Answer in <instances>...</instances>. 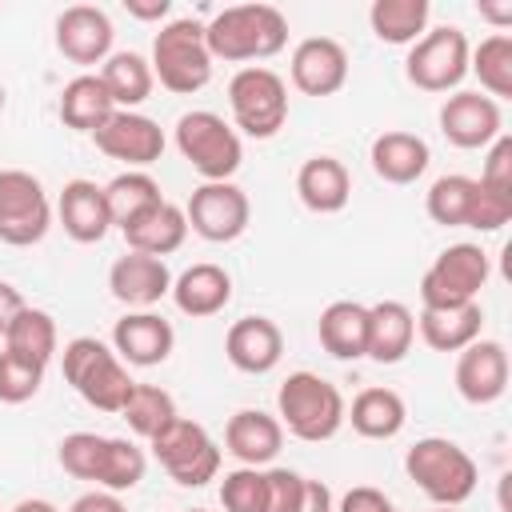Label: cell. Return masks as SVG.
I'll list each match as a JSON object with an SVG mask.
<instances>
[{"instance_id": "6da1fadb", "label": "cell", "mask_w": 512, "mask_h": 512, "mask_svg": "<svg viewBox=\"0 0 512 512\" xmlns=\"http://www.w3.org/2000/svg\"><path fill=\"white\" fill-rule=\"evenodd\" d=\"M204 44L212 60H268L288 44V20L276 4H232L204 24Z\"/></svg>"}, {"instance_id": "7a4b0ae2", "label": "cell", "mask_w": 512, "mask_h": 512, "mask_svg": "<svg viewBox=\"0 0 512 512\" xmlns=\"http://www.w3.org/2000/svg\"><path fill=\"white\" fill-rule=\"evenodd\" d=\"M404 472L408 480L440 508H456L464 504L472 492H476V460L456 444V440H444V436H424L408 448L404 456Z\"/></svg>"}, {"instance_id": "3957f363", "label": "cell", "mask_w": 512, "mask_h": 512, "mask_svg": "<svg viewBox=\"0 0 512 512\" xmlns=\"http://www.w3.org/2000/svg\"><path fill=\"white\" fill-rule=\"evenodd\" d=\"M344 408L348 404H344L340 388L316 372H292L276 392L280 428H288L296 440H308V444L332 440L344 424Z\"/></svg>"}, {"instance_id": "277c9868", "label": "cell", "mask_w": 512, "mask_h": 512, "mask_svg": "<svg viewBox=\"0 0 512 512\" xmlns=\"http://www.w3.org/2000/svg\"><path fill=\"white\" fill-rule=\"evenodd\" d=\"M64 380L80 392L84 404L100 412H120L136 388L124 360L96 336H76L64 344Z\"/></svg>"}, {"instance_id": "5b68a950", "label": "cell", "mask_w": 512, "mask_h": 512, "mask_svg": "<svg viewBox=\"0 0 512 512\" xmlns=\"http://www.w3.org/2000/svg\"><path fill=\"white\" fill-rule=\"evenodd\" d=\"M152 76L176 92V96H192L212 80V52L204 44V24L192 16L168 20L156 40H152Z\"/></svg>"}, {"instance_id": "8992f818", "label": "cell", "mask_w": 512, "mask_h": 512, "mask_svg": "<svg viewBox=\"0 0 512 512\" xmlns=\"http://www.w3.org/2000/svg\"><path fill=\"white\" fill-rule=\"evenodd\" d=\"M176 148L204 180H232L244 160L236 128L208 108H192L176 120Z\"/></svg>"}, {"instance_id": "52a82bcc", "label": "cell", "mask_w": 512, "mask_h": 512, "mask_svg": "<svg viewBox=\"0 0 512 512\" xmlns=\"http://www.w3.org/2000/svg\"><path fill=\"white\" fill-rule=\"evenodd\" d=\"M228 108L244 136L268 140L288 120V84L272 68L248 64L228 80Z\"/></svg>"}, {"instance_id": "ba28073f", "label": "cell", "mask_w": 512, "mask_h": 512, "mask_svg": "<svg viewBox=\"0 0 512 512\" xmlns=\"http://www.w3.org/2000/svg\"><path fill=\"white\" fill-rule=\"evenodd\" d=\"M152 456L156 464L180 484V488H204L208 480L220 476V448L208 436L204 424L176 416L168 428H160L152 440Z\"/></svg>"}, {"instance_id": "9c48e42d", "label": "cell", "mask_w": 512, "mask_h": 512, "mask_svg": "<svg viewBox=\"0 0 512 512\" xmlns=\"http://www.w3.org/2000/svg\"><path fill=\"white\" fill-rule=\"evenodd\" d=\"M488 252L480 244H448L420 276V308H460L488 284Z\"/></svg>"}, {"instance_id": "30bf717a", "label": "cell", "mask_w": 512, "mask_h": 512, "mask_svg": "<svg viewBox=\"0 0 512 512\" xmlns=\"http://www.w3.org/2000/svg\"><path fill=\"white\" fill-rule=\"evenodd\" d=\"M52 228V204L44 196V184L24 168L0 172V240L12 248L40 244Z\"/></svg>"}, {"instance_id": "8fae6325", "label": "cell", "mask_w": 512, "mask_h": 512, "mask_svg": "<svg viewBox=\"0 0 512 512\" xmlns=\"http://www.w3.org/2000/svg\"><path fill=\"white\" fill-rule=\"evenodd\" d=\"M468 56H472L468 36L456 24H444V28L424 32L412 44V52L404 60V76L420 92H448L468 76Z\"/></svg>"}, {"instance_id": "7c38bea8", "label": "cell", "mask_w": 512, "mask_h": 512, "mask_svg": "<svg viewBox=\"0 0 512 512\" xmlns=\"http://www.w3.org/2000/svg\"><path fill=\"white\" fill-rule=\"evenodd\" d=\"M184 216L200 240L232 244L236 236H244V228L252 220V204H248V192L236 188L232 180H204L200 188H192Z\"/></svg>"}, {"instance_id": "4fadbf2b", "label": "cell", "mask_w": 512, "mask_h": 512, "mask_svg": "<svg viewBox=\"0 0 512 512\" xmlns=\"http://www.w3.org/2000/svg\"><path fill=\"white\" fill-rule=\"evenodd\" d=\"M92 144L108 156V160H120L128 168H148L164 156V132L152 116L144 112H124L116 108L96 132H92Z\"/></svg>"}, {"instance_id": "5bb4252c", "label": "cell", "mask_w": 512, "mask_h": 512, "mask_svg": "<svg viewBox=\"0 0 512 512\" xmlns=\"http://www.w3.org/2000/svg\"><path fill=\"white\" fill-rule=\"evenodd\" d=\"M440 132L456 148H488L504 132L500 104L484 92H452L440 104Z\"/></svg>"}, {"instance_id": "9a60e30c", "label": "cell", "mask_w": 512, "mask_h": 512, "mask_svg": "<svg viewBox=\"0 0 512 512\" xmlns=\"http://www.w3.org/2000/svg\"><path fill=\"white\" fill-rule=\"evenodd\" d=\"M112 20L96 4H68L56 16V48L72 64H104L112 56Z\"/></svg>"}, {"instance_id": "2e32d148", "label": "cell", "mask_w": 512, "mask_h": 512, "mask_svg": "<svg viewBox=\"0 0 512 512\" xmlns=\"http://www.w3.org/2000/svg\"><path fill=\"white\" fill-rule=\"evenodd\" d=\"M292 84L304 96H332L348 84V52L332 36H308L292 52Z\"/></svg>"}, {"instance_id": "e0dca14e", "label": "cell", "mask_w": 512, "mask_h": 512, "mask_svg": "<svg viewBox=\"0 0 512 512\" xmlns=\"http://www.w3.org/2000/svg\"><path fill=\"white\" fill-rule=\"evenodd\" d=\"M108 288L120 304L148 312L152 304H160L172 292V272L160 256H144V252H124L112 268H108Z\"/></svg>"}, {"instance_id": "ac0fdd59", "label": "cell", "mask_w": 512, "mask_h": 512, "mask_svg": "<svg viewBox=\"0 0 512 512\" xmlns=\"http://www.w3.org/2000/svg\"><path fill=\"white\" fill-rule=\"evenodd\" d=\"M508 388V352L500 340H472L456 360V392L468 404H492Z\"/></svg>"}, {"instance_id": "d6986e66", "label": "cell", "mask_w": 512, "mask_h": 512, "mask_svg": "<svg viewBox=\"0 0 512 512\" xmlns=\"http://www.w3.org/2000/svg\"><path fill=\"white\" fill-rule=\"evenodd\" d=\"M172 344H176V332L172 324L160 316V312H128L124 320H116L112 328V352L124 360V364H136V368H152V364H164L172 356Z\"/></svg>"}, {"instance_id": "ffe728a7", "label": "cell", "mask_w": 512, "mask_h": 512, "mask_svg": "<svg viewBox=\"0 0 512 512\" xmlns=\"http://www.w3.org/2000/svg\"><path fill=\"white\" fill-rule=\"evenodd\" d=\"M224 352H228L232 368H240L248 376H264L284 356V332L268 316H240L224 336Z\"/></svg>"}, {"instance_id": "44dd1931", "label": "cell", "mask_w": 512, "mask_h": 512, "mask_svg": "<svg viewBox=\"0 0 512 512\" xmlns=\"http://www.w3.org/2000/svg\"><path fill=\"white\" fill-rule=\"evenodd\" d=\"M56 216L64 224V232L76 240V244H96L108 236L112 228V216H108V200H104V184L96 180H68L60 188V200H56Z\"/></svg>"}, {"instance_id": "7402d4cb", "label": "cell", "mask_w": 512, "mask_h": 512, "mask_svg": "<svg viewBox=\"0 0 512 512\" xmlns=\"http://www.w3.org/2000/svg\"><path fill=\"white\" fill-rule=\"evenodd\" d=\"M224 448L244 464V468H260L272 464L284 448V428L276 416L260 412V408H240L228 416L224 424Z\"/></svg>"}, {"instance_id": "603a6c76", "label": "cell", "mask_w": 512, "mask_h": 512, "mask_svg": "<svg viewBox=\"0 0 512 512\" xmlns=\"http://www.w3.org/2000/svg\"><path fill=\"white\" fill-rule=\"evenodd\" d=\"M120 232H124V240H128V252H144V256H160V260H164L168 252H176V248L184 244V236H188V216H184L180 204L160 200V204L144 208L140 216H132Z\"/></svg>"}, {"instance_id": "cb8c5ba5", "label": "cell", "mask_w": 512, "mask_h": 512, "mask_svg": "<svg viewBox=\"0 0 512 512\" xmlns=\"http://www.w3.org/2000/svg\"><path fill=\"white\" fill-rule=\"evenodd\" d=\"M416 340V316L400 300H380L368 308V348L364 356L376 364H400L412 352Z\"/></svg>"}, {"instance_id": "d4e9b609", "label": "cell", "mask_w": 512, "mask_h": 512, "mask_svg": "<svg viewBox=\"0 0 512 512\" xmlns=\"http://www.w3.org/2000/svg\"><path fill=\"white\" fill-rule=\"evenodd\" d=\"M296 196L308 212L332 216L352 200V176L336 156H312L296 172Z\"/></svg>"}, {"instance_id": "484cf974", "label": "cell", "mask_w": 512, "mask_h": 512, "mask_svg": "<svg viewBox=\"0 0 512 512\" xmlns=\"http://www.w3.org/2000/svg\"><path fill=\"white\" fill-rule=\"evenodd\" d=\"M172 300L184 316L192 320H204V316H216L224 312V304L232 300V276L220 268V264H192L184 268L176 280H172Z\"/></svg>"}, {"instance_id": "4316f807", "label": "cell", "mask_w": 512, "mask_h": 512, "mask_svg": "<svg viewBox=\"0 0 512 512\" xmlns=\"http://www.w3.org/2000/svg\"><path fill=\"white\" fill-rule=\"evenodd\" d=\"M368 160L384 184H416L424 176L432 152L416 132H380L368 148Z\"/></svg>"}, {"instance_id": "83f0119b", "label": "cell", "mask_w": 512, "mask_h": 512, "mask_svg": "<svg viewBox=\"0 0 512 512\" xmlns=\"http://www.w3.org/2000/svg\"><path fill=\"white\" fill-rule=\"evenodd\" d=\"M484 328V312L480 304H460V308H420L416 316V332L432 352H460L472 340H480Z\"/></svg>"}, {"instance_id": "f1b7e54d", "label": "cell", "mask_w": 512, "mask_h": 512, "mask_svg": "<svg viewBox=\"0 0 512 512\" xmlns=\"http://www.w3.org/2000/svg\"><path fill=\"white\" fill-rule=\"evenodd\" d=\"M320 348L336 360H360L368 348V308L356 300H336L320 312L316 324Z\"/></svg>"}, {"instance_id": "f546056e", "label": "cell", "mask_w": 512, "mask_h": 512, "mask_svg": "<svg viewBox=\"0 0 512 512\" xmlns=\"http://www.w3.org/2000/svg\"><path fill=\"white\" fill-rule=\"evenodd\" d=\"M344 420H352V428L364 440H392L404 428L408 408H404L400 392H392V388H364V392H356L352 408H344Z\"/></svg>"}, {"instance_id": "4dcf8cb0", "label": "cell", "mask_w": 512, "mask_h": 512, "mask_svg": "<svg viewBox=\"0 0 512 512\" xmlns=\"http://www.w3.org/2000/svg\"><path fill=\"white\" fill-rule=\"evenodd\" d=\"M112 112H116V104H112L104 80L92 76V72L68 80L64 92H60V120H64L68 128H76V132H88V136H92Z\"/></svg>"}, {"instance_id": "1f68e13d", "label": "cell", "mask_w": 512, "mask_h": 512, "mask_svg": "<svg viewBox=\"0 0 512 512\" xmlns=\"http://www.w3.org/2000/svg\"><path fill=\"white\" fill-rule=\"evenodd\" d=\"M100 80H104L112 104L124 112H136V104H144L152 96V84H156L152 64L140 52H112L100 68Z\"/></svg>"}, {"instance_id": "d6a6232c", "label": "cell", "mask_w": 512, "mask_h": 512, "mask_svg": "<svg viewBox=\"0 0 512 512\" xmlns=\"http://www.w3.org/2000/svg\"><path fill=\"white\" fill-rule=\"evenodd\" d=\"M4 352H12L16 360H28L36 368H48V360L56 356V320L44 308L24 304V312L4 332Z\"/></svg>"}, {"instance_id": "836d02e7", "label": "cell", "mask_w": 512, "mask_h": 512, "mask_svg": "<svg viewBox=\"0 0 512 512\" xmlns=\"http://www.w3.org/2000/svg\"><path fill=\"white\" fill-rule=\"evenodd\" d=\"M428 16V0H376L368 8V24L384 44H416L428 32Z\"/></svg>"}, {"instance_id": "e575fe53", "label": "cell", "mask_w": 512, "mask_h": 512, "mask_svg": "<svg viewBox=\"0 0 512 512\" xmlns=\"http://www.w3.org/2000/svg\"><path fill=\"white\" fill-rule=\"evenodd\" d=\"M468 72L480 76L484 96L508 100V96H512V36H508V32L484 36V40L472 48V56H468Z\"/></svg>"}, {"instance_id": "d590c367", "label": "cell", "mask_w": 512, "mask_h": 512, "mask_svg": "<svg viewBox=\"0 0 512 512\" xmlns=\"http://www.w3.org/2000/svg\"><path fill=\"white\" fill-rule=\"evenodd\" d=\"M104 200H108V216H112V224L124 228L132 216H140L144 208L160 204L164 196H160V184H156L148 172L128 168V172H120V176H112V180L104 184Z\"/></svg>"}, {"instance_id": "8d00e7d4", "label": "cell", "mask_w": 512, "mask_h": 512, "mask_svg": "<svg viewBox=\"0 0 512 512\" xmlns=\"http://www.w3.org/2000/svg\"><path fill=\"white\" fill-rule=\"evenodd\" d=\"M144 468H148V456L140 444L124 440V436H108L104 444V460H100V472H96V484L104 492H132L140 480H144Z\"/></svg>"}, {"instance_id": "74e56055", "label": "cell", "mask_w": 512, "mask_h": 512, "mask_svg": "<svg viewBox=\"0 0 512 512\" xmlns=\"http://www.w3.org/2000/svg\"><path fill=\"white\" fill-rule=\"evenodd\" d=\"M120 416L128 420V428H132L136 436L152 440V436H156L160 428H168L180 412H176V400H172L164 388H156V384H136L132 396L124 400Z\"/></svg>"}, {"instance_id": "f35d334b", "label": "cell", "mask_w": 512, "mask_h": 512, "mask_svg": "<svg viewBox=\"0 0 512 512\" xmlns=\"http://www.w3.org/2000/svg\"><path fill=\"white\" fill-rule=\"evenodd\" d=\"M472 176H460V172H448V176H440L432 188H428V196H424V208H428V216L436 220V224H444V228H464V216H468V200H472Z\"/></svg>"}, {"instance_id": "ab89813d", "label": "cell", "mask_w": 512, "mask_h": 512, "mask_svg": "<svg viewBox=\"0 0 512 512\" xmlns=\"http://www.w3.org/2000/svg\"><path fill=\"white\" fill-rule=\"evenodd\" d=\"M220 508L224 512H264L268 508V480L260 468H232L220 480Z\"/></svg>"}, {"instance_id": "60d3db41", "label": "cell", "mask_w": 512, "mask_h": 512, "mask_svg": "<svg viewBox=\"0 0 512 512\" xmlns=\"http://www.w3.org/2000/svg\"><path fill=\"white\" fill-rule=\"evenodd\" d=\"M104 444L108 436H96V432H72L60 440L56 448V460L68 476L76 480H92L96 484V472H100V460H104Z\"/></svg>"}, {"instance_id": "b9f144b4", "label": "cell", "mask_w": 512, "mask_h": 512, "mask_svg": "<svg viewBox=\"0 0 512 512\" xmlns=\"http://www.w3.org/2000/svg\"><path fill=\"white\" fill-rule=\"evenodd\" d=\"M512 220V192H496L488 184H472V200H468V216H464V228H476V232H500L504 224Z\"/></svg>"}, {"instance_id": "7bdbcfd3", "label": "cell", "mask_w": 512, "mask_h": 512, "mask_svg": "<svg viewBox=\"0 0 512 512\" xmlns=\"http://www.w3.org/2000/svg\"><path fill=\"white\" fill-rule=\"evenodd\" d=\"M44 384V368L16 360L12 352H0V404H24L40 392Z\"/></svg>"}, {"instance_id": "ee69618b", "label": "cell", "mask_w": 512, "mask_h": 512, "mask_svg": "<svg viewBox=\"0 0 512 512\" xmlns=\"http://www.w3.org/2000/svg\"><path fill=\"white\" fill-rule=\"evenodd\" d=\"M264 480H268V508L264 512H296L300 508V496H304V476L300 472L268 468Z\"/></svg>"}, {"instance_id": "f6af8a7d", "label": "cell", "mask_w": 512, "mask_h": 512, "mask_svg": "<svg viewBox=\"0 0 512 512\" xmlns=\"http://www.w3.org/2000/svg\"><path fill=\"white\" fill-rule=\"evenodd\" d=\"M480 184L496 188V192H512V136H496L488 144V160H484V172H480Z\"/></svg>"}, {"instance_id": "bcb514c9", "label": "cell", "mask_w": 512, "mask_h": 512, "mask_svg": "<svg viewBox=\"0 0 512 512\" xmlns=\"http://www.w3.org/2000/svg\"><path fill=\"white\" fill-rule=\"evenodd\" d=\"M336 512H392V500L380 488H372V484H356V488L344 492Z\"/></svg>"}, {"instance_id": "7dc6e473", "label": "cell", "mask_w": 512, "mask_h": 512, "mask_svg": "<svg viewBox=\"0 0 512 512\" xmlns=\"http://www.w3.org/2000/svg\"><path fill=\"white\" fill-rule=\"evenodd\" d=\"M68 512H128V508H124V500H120L116 492H104V488H96V492H84V496H76Z\"/></svg>"}, {"instance_id": "c3c4849f", "label": "cell", "mask_w": 512, "mask_h": 512, "mask_svg": "<svg viewBox=\"0 0 512 512\" xmlns=\"http://www.w3.org/2000/svg\"><path fill=\"white\" fill-rule=\"evenodd\" d=\"M296 512H336L332 504V488L324 480H308L304 476V496H300V508Z\"/></svg>"}, {"instance_id": "681fc988", "label": "cell", "mask_w": 512, "mask_h": 512, "mask_svg": "<svg viewBox=\"0 0 512 512\" xmlns=\"http://www.w3.org/2000/svg\"><path fill=\"white\" fill-rule=\"evenodd\" d=\"M20 312H24V296H20V288H12L8 280H0V336L8 332V324H12Z\"/></svg>"}, {"instance_id": "f907efd6", "label": "cell", "mask_w": 512, "mask_h": 512, "mask_svg": "<svg viewBox=\"0 0 512 512\" xmlns=\"http://www.w3.org/2000/svg\"><path fill=\"white\" fill-rule=\"evenodd\" d=\"M124 8H128V16H136V20H164V16L172 12L168 0H124Z\"/></svg>"}, {"instance_id": "816d5d0a", "label": "cell", "mask_w": 512, "mask_h": 512, "mask_svg": "<svg viewBox=\"0 0 512 512\" xmlns=\"http://www.w3.org/2000/svg\"><path fill=\"white\" fill-rule=\"evenodd\" d=\"M480 16L492 20L496 28H508L512 24V4H480Z\"/></svg>"}, {"instance_id": "f5cc1de1", "label": "cell", "mask_w": 512, "mask_h": 512, "mask_svg": "<svg viewBox=\"0 0 512 512\" xmlns=\"http://www.w3.org/2000/svg\"><path fill=\"white\" fill-rule=\"evenodd\" d=\"M12 512H60V508H56V504H48V500H36V496H32V500H20Z\"/></svg>"}, {"instance_id": "db71d44e", "label": "cell", "mask_w": 512, "mask_h": 512, "mask_svg": "<svg viewBox=\"0 0 512 512\" xmlns=\"http://www.w3.org/2000/svg\"><path fill=\"white\" fill-rule=\"evenodd\" d=\"M0 112H4V84H0Z\"/></svg>"}, {"instance_id": "11a10c76", "label": "cell", "mask_w": 512, "mask_h": 512, "mask_svg": "<svg viewBox=\"0 0 512 512\" xmlns=\"http://www.w3.org/2000/svg\"><path fill=\"white\" fill-rule=\"evenodd\" d=\"M436 512H456V508H436Z\"/></svg>"}, {"instance_id": "9f6ffc18", "label": "cell", "mask_w": 512, "mask_h": 512, "mask_svg": "<svg viewBox=\"0 0 512 512\" xmlns=\"http://www.w3.org/2000/svg\"><path fill=\"white\" fill-rule=\"evenodd\" d=\"M188 512H204V508H188Z\"/></svg>"}, {"instance_id": "6f0895ef", "label": "cell", "mask_w": 512, "mask_h": 512, "mask_svg": "<svg viewBox=\"0 0 512 512\" xmlns=\"http://www.w3.org/2000/svg\"><path fill=\"white\" fill-rule=\"evenodd\" d=\"M392 512H396V508H392Z\"/></svg>"}]
</instances>
